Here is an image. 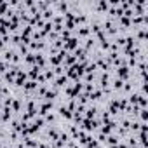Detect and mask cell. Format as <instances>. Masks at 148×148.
Listing matches in <instances>:
<instances>
[{"label": "cell", "mask_w": 148, "mask_h": 148, "mask_svg": "<svg viewBox=\"0 0 148 148\" xmlns=\"http://www.w3.org/2000/svg\"><path fill=\"white\" fill-rule=\"evenodd\" d=\"M0 148H2V139H0Z\"/></svg>", "instance_id": "11"}, {"label": "cell", "mask_w": 148, "mask_h": 148, "mask_svg": "<svg viewBox=\"0 0 148 148\" xmlns=\"http://www.w3.org/2000/svg\"><path fill=\"white\" fill-rule=\"evenodd\" d=\"M11 117H12V110H11V108H7V106H4V108H2V120H0V122L5 124V122H9V120H11Z\"/></svg>", "instance_id": "4"}, {"label": "cell", "mask_w": 148, "mask_h": 148, "mask_svg": "<svg viewBox=\"0 0 148 148\" xmlns=\"http://www.w3.org/2000/svg\"><path fill=\"white\" fill-rule=\"evenodd\" d=\"M35 56H37L35 52H28V54L25 56V59H23V61H25L26 64H32V66H33V64H35Z\"/></svg>", "instance_id": "8"}, {"label": "cell", "mask_w": 148, "mask_h": 148, "mask_svg": "<svg viewBox=\"0 0 148 148\" xmlns=\"http://www.w3.org/2000/svg\"><path fill=\"white\" fill-rule=\"evenodd\" d=\"M58 113H59L61 117H64V119H68V120H70V119H71V115H73V113H71V112H70V110L66 108V105H63V106H59V108H58Z\"/></svg>", "instance_id": "5"}, {"label": "cell", "mask_w": 148, "mask_h": 148, "mask_svg": "<svg viewBox=\"0 0 148 148\" xmlns=\"http://www.w3.org/2000/svg\"><path fill=\"white\" fill-rule=\"evenodd\" d=\"M79 44H80V40H79L77 37H71V38H68V40L64 42L63 49H64L66 52H70V51H75V49L79 47Z\"/></svg>", "instance_id": "1"}, {"label": "cell", "mask_w": 148, "mask_h": 148, "mask_svg": "<svg viewBox=\"0 0 148 148\" xmlns=\"http://www.w3.org/2000/svg\"><path fill=\"white\" fill-rule=\"evenodd\" d=\"M94 42H96V40H94V37H89V38L86 40V47H84V49H86V51H89L91 47H94Z\"/></svg>", "instance_id": "9"}, {"label": "cell", "mask_w": 148, "mask_h": 148, "mask_svg": "<svg viewBox=\"0 0 148 148\" xmlns=\"http://www.w3.org/2000/svg\"><path fill=\"white\" fill-rule=\"evenodd\" d=\"M26 73H28V80H37V77L42 73V70H40L38 66H35V64H33V66H32Z\"/></svg>", "instance_id": "2"}, {"label": "cell", "mask_w": 148, "mask_h": 148, "mask_svg": "<svg viewBox=\"0 0 148 148\" xmlns=\"http://www.w3.org/2000/svg\"><path fill=\"white\" fill-rule=\"evenodd\" d=\"M28 49H32V51H42V49H45V42H33L32 40V44L28 45Z\"/></svg>", "instance_id": "7"}, {"label": "cell", "mask_w": 148, "mask_h": 148, "mask_svg": "<svg viewBox=\"0 0 148 148\" xmlns=\"http://www.w3.org/2000/svg\"><path fill=\"white\" fill-rule=\"evenodd\" d=\"M89 33H91V26H89V25L80 26V28L77 30V38H79V37H87Z\"/></svg>", "instance_id": "6"}, {"label": "cell", "mask_w": 148, "mask_h": 148, "mask_svg": "<svg viewBox=\"0 0 148 148\" xmlns=\"http://www.w3.org/2000/svg\"><path fill=\"white\" fill-rule=\"evenodd\" d=\"M129 73H131V71H129V68H127V66H122V68H117V77H119V79H120L122 82L129 79Z\"/></svg>", "instance_id": "3"}, {"label": "cell", "mask_w": 148, "mask_h": 148, "mask_svg": "<svg viewBox=\"0 0 148 148\" xmlns=\"http://www.w3.org/2000/svg\"><path fill=\"white\" fill-rule=\"evenodd\" d=\"M122 86H124V82H122L120 79H115V82H113V89H120V91H122Z\"/></svg>", "instance_id": "10"}]
</instances>
